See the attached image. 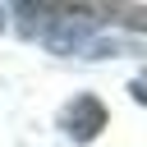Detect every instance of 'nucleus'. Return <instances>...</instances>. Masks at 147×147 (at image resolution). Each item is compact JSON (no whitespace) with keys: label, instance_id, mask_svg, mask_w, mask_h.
I'll return each mask as SVG.
<instances>
[{"label":"nucleus","instance_id":"obj_1","mask_svg":"<svg viewBox=\"0 0 147 147\" xmlns=\"http://www.w3.org/2000/svg\"><path fill=\"white\" fill-rule=\"evenodd\" d=\"M60 124H64V133L74 138V142H92L101 129H106V106L96 101V96H74L69 106H64V115H60Z\"/></svg>","mask_w":147,"mask_h":147},{"label":"nucleus","instance_id":"obj_2","mask_svg":"<svg viewBox=\"0 0 147 147\" xmlns=\"http://www.w3.org/2000/svg\"><path fill=\"white\" fill-rule=\"evenodd\" d=\"M87 37H92V18H74V14H60V9H55V18H51V28L41 32V41H46L51 51H60V55L78 51Z\"/></svg>","mask_w":147,"mask_h":147},{"label":"nucleus","instance_id":"obj_3","mask_svg":"<svg viewBox=\"0 0 147 147\" xmlns=\"http://www.w3.org/2000/svg\"><path fill=\"white\" fill-rule=\"evenodd\" d=\"M133 96H138V101L147 106V78H138V83H133Z\"/></svg>","mask_w":147,"mask_h":147}]
</instances>
